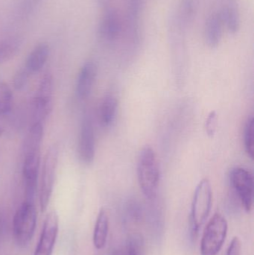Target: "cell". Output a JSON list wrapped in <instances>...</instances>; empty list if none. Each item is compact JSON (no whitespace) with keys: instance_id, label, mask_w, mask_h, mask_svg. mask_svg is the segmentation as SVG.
I'll return each instance as SVG.
<instances>
[{"instance_id":"6da1fadb","label":"cell","mask_w":254,"mask_h":255,"mask_svg":"<svg viewBox=\"0 0 254 255\" xmlns=\"http://www.w3.org/2000/svg\"><path fill=\"white\" fill-rule=\"evenodd\" d=\"M137 178L143 195L146 199L154 200L158 194L161 171L156 154L149 145L142 149L139 156Z\"/></svg>"},{"instance_id":"7a4b0ae2","label":"cell","mask_w":254,"mask_h":255,"mask_svg":"<svg viewBox=\"0 0 254 255\" xmlns=\"http://www.w3.org/2000/svg\"><path fill=\"white\" fill-rule=\"evenodd\" d=\"M37 224V211L34 202L25 200L18 208L13 220V233L19 247H26L34 236Z\"/></svg>"},{"instance_id":"3957f363","label":"cell","mask_w":254,"mask_h":255,"mask_svg":"<svg viewBox=\"0 0 254 255\" xmlns=\"http://www.w3.org/2000/svg\"><path fill=\"white\" fill-rule=\"evenodd\" d=\"M213 204V190L209 180L203 179L198 183L194 193L191 209V225L194 234L206 223Z\"/></svg>"},{"instance_id":"277c9868","label":"cell","mask_w":254,"mask_h":255,"mask_svg":"<svg viewBox=\"0 0 254 255\" xmlns=\"http://www.w3.org/2000/svg\"><path fill=\"white\" fill-rule=\"evenodd\" d=\"M228 225L222 214L216 213L204 229L201 239V255H217L223 247L228 235Z\"/></svg>"},{"instance_id":"5b68a950","label":"cell","mask_w":254,"mask_h":255,"mask_svg":"<svg viewBox=\"0 0 254 255\" xmlns=\"http://www.w3.org/2000/svg\"><path fill=\"white\" fill-rule=\"evenodd\" d=\"M59 149L58 145H53L47 150L43 160L42 167L41 181H40V206L41 212H45L47 209L53 192L55 184V175L58 167Z\"/></svg>"},{"instance_id":"8992f818","label":"cell","mask_w":254,"mask_h":255,"mask_svg":"<svg viewBox=\"0 0 254 255\" xmlns=\"http://www.w3.org/2000/svg\"><path fill=\"white\" fill-rule=\"evenodd\" d=\"M230 181L246 212L253 208L254 178L252 172L243 167L234 168L230 174Z\"/></svg>"},{"instance_id":"52a82bcc","label":"cell","mask_w":254,"mask_h":255,"mask_svg":"<svg viewBox=\"0 0 254 255\" xmlns=\"http://www.w3.org/2000/svg\"><path fill=\"white\" fill-rule=\"evenodd\" d=\"M53 89V78L52 75L47 73L40 80L33 100L34 123H42L50 115L52 110Z\"/></svg>"},{"instance_id":"ba28073f","label":"cell","mask_w":254,"mask_h":255,"mask_svg":"<svg viewBox=\"0 0 254 255\" xmlns=\"http://www.w3.org/2000/svg\"><path fill=\"white\" fill-rule=\"evenodd\" d=\"M40 165V149L25 150L22 166L25 200L34 202Z\"/></svg>"},{"instance_id":"9c48e42d","label":"cell","mask_w":254,"mask_h":255,"mask_svg":"<svg viewBox=\"0 0 254 255\" xmlns=\"http://www.w3.org/2000/svg\"><path fill=\"white\" fill-rule=\"evenodd\" d=\"M123 19L114 8L107 7L98 27V34L107 44H115L122 38Z\"/></svg>"},{"instance_id":"30bf717a","label":"cell","mask_w":254,"mask_h":255,"mask_svg":"<svg viewBox=\"0 0 254 255\" xmlns=\"http://www.w3.org/2000/svg\"><path fill=\"white\" fill-rule=\"evenodd\" d=\"M79 153L81 160L86 164H90L95 158V131L92 118L88 114L84 115L81 124Z\"/></svg>"},{"instance_id":"8fae6325","label":"cell","mask_w":254,"mask_h":255,"mask_svg":"<svg viewBox=\"0 0 254 255\" xmlns=\"http://www.w3.org/2000/svg\"><path fill=\"white\" fill-rule=\"evenodd\" d=\"M59 219L55 211H51L45 219L41 235L34 255H52L58 234Z\"/></svg>"},{"instance_id":"7c38bea8","label":"cell","mask_w":254,"mask_h":255,"mask_svg":"<svg viewBox=\"0 0 254 255\" xmlns=\"http://www.w3.org/2000/svg\"><path fill=\"white\" fill-rule=\"evenodd\" d=\"M224 26L228 32L236 34L241 26V16L237 0H221L219 9Z\"/></svg>"},{"instance_id":"4fadbf2b","label":"cell","mask_w":254,"mask_h":255,"mask_svg":"<svg viewBox=\"0 0 254 255\" xmlns=\"http://www.w3.org/2000/svg\"><path fill=\"white\" fill-rule=\"evenodd\" d=\"M96 76V64L92 61H86L79 72L76 83V93L81 100H85L90 95Z\"/></svg>"},{"instance_id":"5bb4252c","label":"cell","mask_w":254,"mask_h":255,"mask_svg":"<svg viewBox=\"0 0 254 255\" xmlns=\"http://www.w3.org/2000/svg\"><path fill=\"white\" fill-rule=\"evenodd\" d=\"M223 21L219 10L212 12L206 19L204 24V39L209 47L214 49L220 43L223 34Z\"/></svg>"},{"instance_id":"9a60e30c","label":"cell","mask_w":254,"mask_h":255,"mask_svg":"<svg viewBox=\"0 0 254 255\" xmlns=\"http://www.w3.org/2000/svg\"><path fill=\"white\" fill-rule=\"evenodd\" d=\"M49 52L50 49L47 43H39L28 55L25 68L30 73L40 71L46 64L49 58Z\"/></svg>"},{"instance_id":"2e32d148","label":"cell","mask_w":254,"mask_h":255,"mask_svg":"<svg viewBox=\"0 0 254 255\" xmlns=\"http://www.w3.org/2000/svg\"><path fill=\"white\" fill-rule=\"evenodd\" d=\"M109 231V217L106 210L101 208L98 213L93 231V245L98 250H103L107 244Z\"/></svg>"},{"instance_id":"e0dca14e","label":"cell","mask_w":254,"mask_h":255,"mask_svg":"<svg viewBox=\"0 0 254 255\" xmlns=\"http://www.w3.org/2000/svg\"><path fill=\"white\" fill-rule=\"evenodd\" d=\"M199 0H180L178 8L174 10L180 24L188 30L193 23L198 12Z\"/></svg>"},{"instance_id":"ac0fdd59","label":"cell","mask_w":254,"mask_h":255,"mask_svg":"<svg viewBox=\"0 0 254 255\" xmlns=\"http://www.w3.org/2000/svg\"><path fill=\"white\" fill-rule=\"evenodd\" d=\"M118 103L113 95H107L99 107V121L101 127L108 128L113 124L117 113Z\"/></svg>"},{"instance_id":"d6986e66","label":"cell","mask_w":254,"mask_h":255,"mask_svg":"<svg viewBox=\"0 0 254 255\" xmlns=\"http://www.w3.org/2000/svg\"><path fill=\"white\" fill-rule=\"evenodd\" d=\"M145 4L146 0H127L124 23L130 25H141L140 19L144 10Z\"/></svg>"},{"instance_id":"ffe728a7","label":"cell","mask_w":254,"mask_h":255,"mask_svg":"<svg viewBox=\"0 0 254 255\" xmlns=\"http://www.w3.org/2000/svg\"><path fill=\"white\" fill-rule=\"evenodd\" d=\"M22 41L19 37H10L0 41V64L11 59L20 49Z\"/></svg>"},{"instance_id":"44dd1931","label":"cell","mask_w":254,"mask_h":255,"mask_svg":"<svg viewBox=\"0 0 254 255\" xmlns=\"http://www.w3.org/2000/svg\"><path fill=\"white\" fill-rule=\"evenodd\" d=\"M13 94L10 87L4 82H0V116L7 115L12 107Z\"/></svg>"},{"instance_id":"7402d4cb","label":"cell","mask_w":254,"mask_h":255,"mask_svg":"<svg viewBox=\"0 0 254 255\" xmlns=\"http://www.w3.org/2000/svg\"><path fill=\"white\" fill-rule=\"evenodd\" d=\"M254 125L253 117H251L248 119L245 126L244 129V144L245 148L248 155L251 158H254Z\"/></svg>"},{"instance_id":"603a6c76","label":"cell","mask_w":254,"mask_h":255,"mask_svg":"<svg viewBox=\"0 0 254 255\" xmlns=\"http://www.w3.org/2000/svg\"><path fill=\"white\" fill-rule=\"evenodd\" d=\"M41 0H21L16 9V14L19 17H25L36 8Z\"/></svg>"},{"instance_id":"cb8c5ba5","label":"cell","mask_w":254,"mask_h":255,"mask_svg":"<svg viewBox=\"0 0 254 255\" xmlns=\"http://www.w3.org/2000/svg\"><path fill=\"white\" fill-rule=\"evenodd\" d=\"M31 73L27 70L25 67L21 68L16 72V74L13 76V87L17 91H21L24 89L28 83V77Z\"/></svg>"},{"instance_id":"d4e9b609","label":"cell","mask_w":254,"mask_h":255,"mask_svg":"<svg viewBox=\"0 0 254 255\" xmlns=\"http://www.w3.org/2000/svg\"><path fill=\"white\" fill-rule=\"evenodd\" d=\"M218 116L216 112H211L207 117L206 121L205 128L207 134L213 136L216 133V127H217Z\"/></svg>"},{"instance_id":"484cf974","label":"cell","mask_w":254,"mask_h":255,"mask_svg":"<svg viewBox=\"0 0 254 255\" xmlns=\"http://www.w3.org/2000/svg\"><path fill=\"white\" fill-rule=\"evenodd\" d=\"M242 243L238 237H235L228 247L226 255H241Z\"/></svg>"},{"instance_id":"4316f807","label":"cell","mask_w":254,"mask_h":255,"mask_svg":"<svg viewBox=\"0 0 254 255\" xmlns=\"http://www.w3.org/2000/svg\"><path fill=\"white\" fill-rule=\"evenodd\" d=\"M128 255H140L136 242L134 243V241H131L130 244H128Z\"/></svg>"},{"instance_id":"83f0119b","label":"cell","mask_w":254,"mask_h":255,"mask_svg":"<svg viewBox=\"0 0 254 255\" xmlns=\"http://www.w3.org/2000/svg\"><path fill=\"white\" fill-rule=\"evenodd\" d=\"M98 1H99L100 4L101 6L107 8V7H109L108 6L110 5V1L112 0H98Z\"/></svg>"}]
</instances>
